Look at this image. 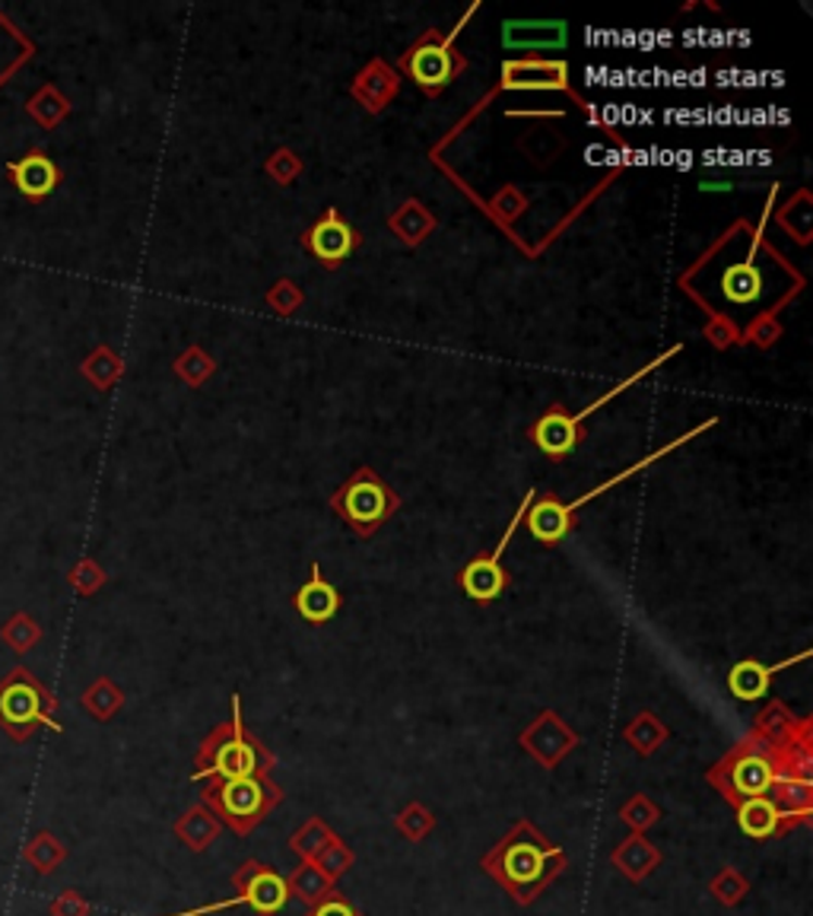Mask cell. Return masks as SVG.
<instances>
[{"instance_id":"cell-4","label":"cell","mask_w":813,"mask_h":916,"mask_svg":"<svg viewBox=\"0 0 813 916\" xmlns=\"http://www.w3.org/2000/svg\"><path fill=\"white\" fill-rule=\"evenodd\" d=\"M451 39H446V42H420L404 58V67L410 71V77L423 86L426 92H433V96L442 92L451 84L454 71H458L454 54H451Z\"/></svg>"},{"instance_id":"cell-9","label":"cell","mask_w":813,"mask_h":916,"mask_svg":"<svg viewBox=\"0 0 813 916\" xmlns=\"http://www.w3.org/2000/svg\"><path fill=\"white\" fill-rule=\"evenodd\" d=\"M756 246L750 249L743 264H731L722 277V290L731 302H756L763 293V274L756 271Z\"/></svg>"},{"instance_id":"cell-20","label":"cell","mask_w":813,"mask_h":916,"mask_svg":"<svg viewBox=\"0 0 813 916\" xmlns=\"http://www.w3.org/2000/svg\"><path fill=\"white\" fill-rule=\"evenodd\" d=\"M33 640H36V630L26 624L23 618H20L16 624L7 627V643H10V646H16V649H26V646H29Z\"/></svg>"},{"instance_id":"cell-17","label":"cell","mask_w":813,"mask_h":916,"mask_svg":"<svg viewBox=\"0 0 813 916\" xmlns=\"http://www.w3.org/2000/svg\"><path fill=\"white\" fill-rule=\"evenodd\" d=\"M220 770L229 773V777H245L251 770V751L239 745V742H233L229 748L220 754Z\"/></svg>"},{"instance_id":"cell-19","label":"cell","mask_w":813,"mask_h":916,"mask_svg":"<svg viewBox=\"0 0 813 916\" xmlns=\"http://www.w3.org/2000/svg\"><path fill=\"white\" fill-rule=\"evenodd\" d=\"M51 914L54 916H86V904H83L80 898L74 894V891H67L64 898H58L54 904H51Z\"/></svg>"},{"instance_id":"cell-12","label":"cell","mask_w":813,"mask_h":916,"mask_svg":"<svg viewBox=\"0 0 813 916\" xmlns=\"http://www.w3.org/2000/svg\"><path fill=\"white\" fill-rule=\"evenodd\" d=\"M64 856H67V850H64V846H61V843H58V840H54L48 831L36 833V837L29 840V846H26V863H29V866L41 875L54 872V869H58V863H61Z\"/></svg>"},{"instance_id":"cell-8","label":"cell","mask_w":813,"mask_h":916,"mask_svg":"<svg viewBox=\"0 0 813 916\" xmlns=\"http://www.w3.org/2000/svg\"><path fill=\"white\" fill-rule=\"evenodd\" d=\"M337 605H340V598H337L334 585H327L325 580L318 577V567H312V583L296 595L299 615H302L305 621H312V624H322L327 618H334Z\"/></svg>"},{"instance_id":"cell-16","label":"cell","mask_w":813,"mask_h":916,"mask_svg":"<svg viewBox=\"0 0 813 916\" xmlns=\"http://www.w3.org/2000/svg\"><path fill=\"white\" fill-rule=\"evenodd\" d=\"M251 901H254V907H261V911H277V907L284 904V884H280L274 875H264V878L254 884Z\"/></svg>"},{"instance_id":"cell-13","label":"cell","mask_w":813,"mask_h":916,"mask_svg":"<svg viewBox=\"0 0 813 916\" xmlns=\"http://www.w3.org/2000/svg\"><path fill=\"white\" fill-rule=\"evenodd\" d=\"M775 821H778V812H775L773 802L766 799H750L740 812V828L750 833V837H766L773 833Z\"/></svg>"},{"instance_id":"cell-18","label":"cell","mask_w":813,"mask_h":916,"mask_svg":"<svg viewBox=\"0 0 813 916\" xmlns=\"http://www.w3.org/2000/svg\"><path fill=\"white\" fill-rule=\"evenodd\" d=\"M226 802H229L233 808H239V812H251L254 802H258V787H251L248 780H236V783L229 787V792H226Z\"/></svg>"},{"instance_id":"cell-14","label":"cell","mask_w":813,"mask_h":916,"mask_svg":"<svg viewBox=\"0 0 813 916\" xmlns=\"http://www.w3.org/2000/svg\"><path fill=\"white\" fill-rule=\"evenodd\" d=\"M674 354H680V344H674V347H671V350H664V354H661V357H654V360H651L649 367H642V370H639V373H636V375H629V379H623V382H620V385H616V388H610L608 395H601V398H598V401H595V405H588V408H585V411H578V414L572 417V423H575V426H578V423H581V420H585V417H591V414H595V411H601V408H604V405H610V401H613V398H616V395H620V392H626V388H629V385H636V382H639V379H642V375H649L651 370H658V367H661V363H667V360H671V357H674Z\"/></svg>"},{"instance_id":"cell-2","label":"cell","mask_w":813,"mask_h":916,"mask_svg":"<svg viewBox=\"0 0 813 916\" xmlns=\"http://www.w3.org/2000/svg\"><path fill=\"white\" fill-rule=\"evenodd\" d=\"M337 506H340V512H343L357 529L372 532V529L388 516L391 497H388V491H385L368 471H363L360 478H353V481L347 484V491L337 497Z\"/></svg>"},{"instance_id":"cell-21","label":"cell","mask_w":813,"mask_h":916,"mask_svg":"<svg viewBox=\"0 0 813 916\" xmlns=\"http://www.w3.org/2000/svg\"><path fill=\"white\" fill-rule=\"evenodd\" d=\"M702 191H731V182H699Z\"/></svg>"},{"instance_id":"cell-5","label":"cell","mask_w":813,"mask_h":916,"mask_svg":"<svg viewBox=\"0 0 813 916\" xmlns=\"http://www.w3.org/2000/svg\"><path fill=\"white\" fill-rule=\"evenodd\" d=\"M309 249H312V255L322 261V264H327V268H334V264H340V261H347L350 255H353V249H357V233H353V226L337 213V210H327L325 216L309 230Z\"/></svg>"},{"instance_id":"cell-3","label":"cell","mask_w":813,"mask_h":916,"mask_svg":"<svg viewBox=\"0 0 813 916\" xmlns=\"http://www.w3.org/2000/svg\"><path fill=\"white\" fill-rule=\"evenodd\" d=\"M530 503H534V491H530L528 497H525V503L518 506L515 519L509 522V532L502 535V542H499V547L492 550V557H480V560H474V564L461 573V585H464V592H467L471 598H477V602H489V598H496V595L502 592V585H505V573H502V567H499V557H502L505 544H509V539H512V532L518 529V522L525 519V512L530 509Z\"/></svg>"},{"instance_id":"cell-7","label":"cell","mask_w":813,"mask_h":916,"mask_svg":"<svg viewBox=\"0 0 813 916\" xmlns=\"http://www.w3.org/2000/svg\"><path fill=\"white\" fill-rule=\"evenodd\" d=\"M10 175L26 198H48L58 188V166L45 153H29L20 163H10Z\"/></svg>"},{"instance_id":"cell-10","label":"cell","mask_w":813,"mask_h":916,"mask_svg":"<svg viewBox=\"0 0 813 916\" xmlns=\"http://www.w3.org/2000/svg\"><path fill=\"white\" fill-rule=\"evenodd\" d=\"M528 525H530V535H537L540 542H560V539L570 532L572 516L563 512V503L543 497V500L530 509Z\"/></svg>"},{"instance_id":"cell-6","label":"cell","mask_w":813,"mask_h":916,"mask_svg":"<svg viewBox=\"0 0 813 916\" xmlns=\"http://www.w3.org/2000/svg\"><path fill=\"white\" fill-rule=\"evenodd\" d=\"M530 436H534V443L540 446L543 456L563 458L570 456L572 449H575V443H578V426L563 411H550V414H543L537 420Z\"/></svg>"},{"instance_id":"cell-22","label":"cell","mask_w":813,"mask_h":916,"mask_svg":"<svg viewBox=\"0 0 813 916\" xmlns=\"http://www.w3.org/2000/svg\"><path fill=\"white\" fill-rule=\"evenodd\" d=\"M318 916H350V911H347V907H340V904H330V907H325Z\"/></svg>"},{"instance_id":"cell-1","label":"cell","mask_w":813,"mask_h":916,"mask_svg":"<svg viewBox=\"0 0 813 916\" xmlns=\"http://www.w3.org/2000/svg\"><path fill=\"white\" fill-rule=\"evenodd\" d=\"M0 722H3L16 739H26L29 729H33L36 722H45V726L54 729V732L61 729V726L45 713L39 688H36L33 681H26V678L7 681V684L0 688Z\"/></svg>"},{"instance_id":"cell-15","label":"cell","mask_w":813,"mask_h":916,"mask_svg":"<svg viewBox=\"0 0 813 916\" xmlns=\"http://www.w3.org/2000/svg\"><path fill=\"white\" fill-rule=\"evenodd\" d=\"M770 783H773V770H770L766 760L750 757V760H743V764L737 767V787H740V792L760 795V792L770 790Z\"/></svg>"},{"instance_id":"cell-11","label":"cell","mask_w":813,"mask_h":916,"mask_svg":"<svg viewBox=\"0 0 813 916\" xmlns=\"http://www.w3.org/2000/svg\"><path fill=\"white\" fill-rule=\"evenodd\" d=\"M773 671L775 668H763L760 663L747 659V663H740L728 674V688H731L734 697H740V701H756V697H763L770 691Z\"/></svg>"}]
</instances>
